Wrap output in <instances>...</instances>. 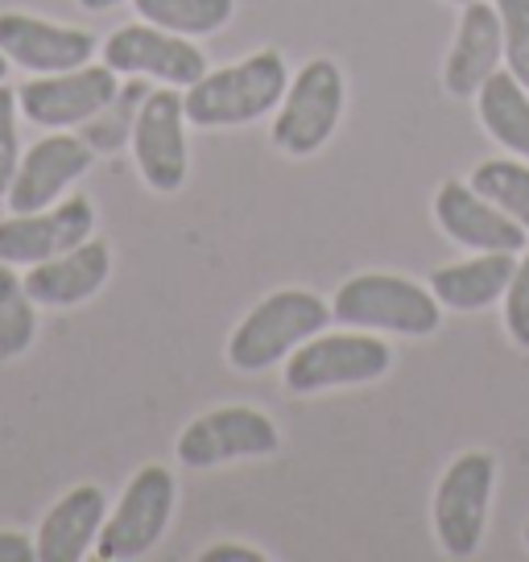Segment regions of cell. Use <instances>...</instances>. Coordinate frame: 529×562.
<instances>
[{
	"label": "cell",
	"instance_id": "obj_1",
	"mask_svg": "<svg viewBox=\"0 0 529 562\" xmlns=\"http://www.w3.org/2000/svg\"><path fill=\"white\" fill-rule=\"evenodd\" d=\"M285 88L290 70L282 54L257 50L232 67L207 70L199 83L182 91V104L194 128H236L261 121L264 112H278Z\"/></svg>",
	"mask_w": 529,
	"mask_h": 562
},
{
	"label": "cell",
	"instance_id": "obj_2",
	"mask_svg": "<svg viewBox=\"0 0 529 562\" xmlns=\"http://www.w3.org/2000/svg\"><path fill=\"white\" fill-rule=\"evenodd\" d=\"M331 318H339L344 327H360V331L423 339L439 331L442 302L435 299V290L397 278V273H356L336 290Z\"/></svg>",
	"mask_w": 529,
	"mask_h": 562
},
{
	"label": "cell",
	"instance_id": "obj_3",
	"mask_svg": "<svg viewBox=\"0 0 529 562\" xmlns=\"http://www.w3.org/2000/svg\"><path fill=\"white\" fill-rule=\"evenodd\" d=\"M331 306L311 290H278L248 311L228 339V364L236 372H264L311 335L327 331Z\"/></svg>",
	"mask_w": 529,
	"mask_h": 562
},
{
	"label": "cell",
	"instance_id": "obj_4",
	"mask_svg": "<svg viewBox=\"0 0 529 562\" xmlns=\"http://www.w3.org/2000/svg\"><path fill=\"white\" fill-rule=\"evenodd\" d=\"M393 364V348L372 331H318L306 344L285 356V389L311 397V393H327V389L344 385H369L381 381Z\"/></svg>",
	"mask_w": 529,
	"mask_h": 562
},
{
	"label": "cell",
	"instance_id": "obj_5",
	"mask_svg": "<svg viewBox=\"0 0 529 562\" xmlns=\"http://www.w3.org/2000/svg\"><path fill=\"white\" fill-rule=\"evenodd\" d=\"M496 492V459L488 451H463V456L442 472L430 505L435 538H439L447 559H472L484 542L488 526V505Z\"/></svg>",
	"mask_w": 529,
	"mask_h": 562
},
{
	"label": "cell",
	"instance_id": "obj_6",
	"mask_svg": "<svg viewBox=\"0 0 529 562\" xmlns=\"http://www.w3.org/2000/svg\"><path fill=\"white\" fill-rule=\"evenodd\" d=\"M344 116V70L331 58H311L290 79L278 116H273V145L290 158H311L323 149Z\"/></svg>",
	"mask_w": 529,
	"mask_h": 562
},
{
	"label": "cell",
	"instance_id": "obj_7",
	"mask_svg": "<svg viewBox=\"0 0 529 562\" xmlns=\"http://www.w3.org/2000/svg\"><path fill=\"white\" fill-rule=\"evenodd\" d=\"M178 484L175 475L166 472L161 463H149L128 480V488L121 492L116 509L108 513L104 529L95 538V554L104 562H128L149 554L161 542V533L170 526L175 513Z\"/></svg>",
	"mask_w": 529,
	"mask_h": 562
},
{
	"label": "cell",
	"instance_id": "obj_8",
	"mask_svg": "<svg viewBox=\"0 0 529 562\" xmlns=\"http://www.w3.org/2000/svg\"><path fill=\"white\" fill-rule=\"evenodd\" d=\"M282 447V435L269 414L252 409V405H220L207 409L178 435L175 456L182 468L191 472H207L232 459H257L273 456Z\"/></svg>",
	"mask_w": 529,
	"mask_h": 562
},
{
	"label": "cell",
	"instance_id": "obj_9",
	"mask_svg": "<svg viewBox=\"0 0 529 562\" xmlns=\"http://www.w3.org/2000/svg\"><path fill=\"white\" fill-rule=\"evenodd\" d=\"M133 158L145 187L158 194H175L187 182L191 154H187V104L182 88H149L137 124H133Z\"/></svg>",
	"mask_w": 529,
	"mask_h": 562
},
{
	"label": "cell",
	"instance_id": "obj_10",
	"mask_svg": "<svg viewBox=\"0 0 529 562\" xmlns=\"http://www.w3.org/2000/svg\"><path fill=\"white\" fill-rule=\"evenodd\" d=\"M104 67H112L116 75H137V79H158L166 88H191L207 75V54L194 46L191 37L158 30L149 21L137 25H121L116 34H108V42L100 46Z\"/></svg>",
	"mask_w": 529,
	"mask_h": 562
},
{
	"label": "cell",
	"instance_id": "obj_11",
	"mask_svg": "<svg viewBox=\"0 0 529 562\" xmlns=\"http://www.w3.org/2000/svg\"><path fill=\"white\" fill-rule=\"evenodd\" d=\"M121 91V79L112 67H75L58 70V75H34L18 88V108L25 121H34L37 128H79L88 124L100 108Z\"/></svg>",
	"mask_w": 529,
	"mask_h": 562
},
{
	"label": "cell",
	"instance_id": "obj_12",
	"mask_svg": "<svg viewBox=\"0 0 529 562\" xmlns=\"http://www.w3.org/2000/svg\"><path fill=\"white\" fill-rule=\"evenodd\" d=\"M91 232H95L91 199L71 194V199H58L54 207L21 211V215L0 220V261L30 269V265H42L67 248L83 245Z\"/></svg>",
	"mask_w": 529,
	"mask_h": 562
},
{
	"label": "cell",
	"instance_id": "obj_13",
	"mask_svg": "<svg viewBox=\"0 0 529 562\" xmlns=\"http://www.w3.org/2000/svg\"><path fill=\"white\" fill-rule=\"evenodd\" d=\"M91 161H95V149L88 140L75 137L71 128H58L50 137L34 140L30 149H21L18 175L4 191V203H9L13 215L54 207L75 178L88 175Z\"/></svg>",
	"mask_w": 529,
	"mask_h": 562
},
{
	"label": "cell",
	"instance_id": "obj_14",
	"mask_svg": "<svg viewBox=\"0 0 529 562\" xmlns=\"http://www.w3.org/2000/svg\"><path fill=\"white\" fill-rule=\"evenodd\" d=\"M95 50H100V42L88 30L42 21L34 13H18V9L0 13V54L30 75H58V70L88 67Z\"/></svg>",
	"mask_w": 529,
	"mask_h": 562
},
{
	"label": "cell",
	"instance_id": "obj_15",
	"mask_svg": "<svg viewBox=\"0 0 529 562\" xmlns=\"http://www.w3.org/2000/svg\"><path fill=\"white\" fill-rule=\"evenodd\" d=\"M435 220L442 236L476 252H521L529 245V232L463 178H447L435 191Z\"/></svg>",
	"mask_w": 529,
	"mask_h": 562
},
{
	"label": "cell",
	"instance_id": "obj_16",
	"mask_svg": "<svg viewBox=\"0 0 529 562\" xmlns=\"http://www.w3.org/2000/svg\"><path fill=\"white\" fill-rule=\"evenodd\" d=\"M108 273H112V248L108 240L88 236L83 245L67 248L50 261L30 265L25 290L37 302V311H71L104 290Z\"/></svg>",
	"mask_w": 529,
	"mask_h": 562
},
{
	"label": "cell",
	"instance_id": "obj_17",
	"mask_svg": "<svg viewBox=\"0 0 529 562\" xmlns=\"http://www.w3.org/2000/svg\"><path fill=\"white\" fill-rule=\"evenodd\" d=\"M500 58H505V37H500L496 4H488V0L463 4L455 46L442 63V88L451 91L455 100H472L484 88V79L493 70H500Z\"/></svg>",
	"mask_w": 529,
	"mask_h": 562
},
{
	"label": "cell",
	"instance_id": "obj_18",
	"mask_svg": "<svg viewBox=\"0 0 529 562\" xmlns=\"http://www.w3.org/2000/svg\"><path fill=\"white\" fill-rule=\"evenodd\" d=\"M108 521V496L100 484H75L50 505L37 526V562H79Z\"/></svg>",
	"mask_w": 529,
	"mask_h": 562
},
{
	"label": "cell",
	"instance_id": "obj_19",
	"mask_svg": "<svg viewBox=\"0 0 529 562\" xmlns=\"http://www.w3.org/2000/svg\"><path fill=\"white\" fill-rule=\"evenodd\" d=\"M513 269L517 252H476L472 261L442 265L430 278V290L447 311H488L496 299H505Z\"/></svg>",
	"mask_w": 529,
	"mask_h": 562
},
{
	"label": "cell",
	"instance_id": "obj_20",
	"mask_svg": "<svg viewBox=\"0 0 529 562\" xmlns=\"http://www.w3.org/2000/svg\"><path fill=\"white\" fill-rule=\"evenodd\" d=\"M484 133L505 145L513 158L529 161V88H521L509 70H493L476 91Z\"/></svg>",
	"mask_w": 529,
	"mask_h": 562
},
{
	"label": "cell",
	"instance_id": "obj_21",
	"mask_svg": "<svg viewBox=\"0 0 529 562\" xmlns=\"http://www.w3.org/2000/svg\"><path fill=\"white\" fill-rule=\"evenodd\" d=\"M142 21L182 37H212L236 13V0H133Z\"/></svg>",
	"mask_w": 529,
	"mask_h": 562
},
{
	"label": "cell",
	"instance_id": "obj_22",
	"mask_svg": "<svg viewBox=\"0 0 529 562\" xmlns=\"http://www.w3.org/2000/svg\"><path fill=\"white\" fill-rule=\"evenodd\" d=\"M37 335V302L25 290V278H18V265L0 261V364L18 360L30 351Z\"/></svg>",
	"mask_w": 529,
	"mask_h": 562
},
{
	"label": "cell",
	"instance_id": "obj_23",
	"mask_svg": "<svg viewBox=\"0 0 529 562\" xmlns=\"http://www.w3.org/2000/svg\"><path fill=\"white\" fill-rule=\"evenodd\" d=\"M145 95H149V83L133 75L88 124H79V137L88 140L95 154H116V149H124V145L133 140V124H137V112H142Z\"/></svg>",
	"mask_w": 529,
	"mask_h": 562
},
{
	"label": "cell",
	"instance_id": "obj_24",
	"mask_svg": "<svg viewBox=\"0 0 529 562\" xmlns=\"http://www.w3.org/2000/svg\"><path fill=\"white\" fill-rule=\"evenodd\" d=\"M488 203L513 215L529 232V161L526 158H488L468 178Z\"/></svg>",
	"mask_w": 529,
	"mask_h": 562
},
{
	"label": "cell",
	"instance_id": "obj_25",
	"mask_svg": "<svg viewBox=\"0 0 529 562\" xmlns=\"http://www.w3.org/2000/svg\"><path fill=\"white\" fill-rule=\"evenodd\" d=\"M505 37V70L529 88V0H493Z\"/></svg>",
	"mask_w": 529,
	"mask_h": 562
},
{
	"label": "cell",
	"instance_id": "obj_26",
	"mask_svg": "<svg viewBox=\"0 0 529 562\" xmlns=\"http://www.w3.org/2000/svg\"><path fill=\"white\" fill-rule=\"evenodd\" d=\"M18 88L0 83V199L9 191V182L18 175L21 161V137H18Z\"/></svg>",
	"mask_w": 529,
	"mask_h": 562
},
{
	"label": "cell",
	"instance_id": "obj_27",
	"mask_svg": "<svg viewBox=\"0 0 529 562\" xmlns=\"http://www.w3.org/2000/svg\"><path fill=\"white\" fill-rule=\"evenodd\" d=\"M505 327H509L513 344L529 351V257L517 261L505 290Z\"/></svg>",
	"mask_w": 529,
	"mask_h": 562
},
{
	"label": "cell",
	"instance_id": "obj_28",
	"mask_svg": "<svg viewBox=\"0 0 529 562\" xmlns=\"http://www.w3.org/2000/svg\"><path fill=\"white\" fill-rule=\"evenodd\" d=\"M34 559H37L34 538L13 533V529H0V562H34Z\"/></svg>",
	"mask_w": 529,
	"mask_h": 562
},
{
	"label": "cell",
	"instance_id": "obj_29",
	"mask_svg": "<svg viewBox=\"0 0 529 562\" xmlns=\"http://www.w3.org/2000/svg\"><path fill=\"white\" fill-rule=\"evenodd\" d=\"M199 562H264L261 550H252V546H232V542H220L212 550H203Z\"/></svg>",
	"mask_w": 529,
	"mask_h": 562
},
{
	"label": "cell",
	"instance_id": "obj_30",
	"mask_svg": "<svg viewBox=\"0 0 529 562\" xmlns=\"http://www.w3.org/2000/svg\"><path fill=\"white\" fill-rule=\"evenodd\" d=\"M88 13H108V9H116V4H124V0H79Z\"/></svg>",
	"mask_w": 529,
	"mask_h": 562
},
{
	"label": "cell",
	"instance_id": "obj_31",
	"mask_svg": "<svg viewBox=\"0 0 529 562\" xmlns=\"http://www.w3.org/2000/svg\"><path fill=\"white\" fill-rule=\"evenodd\" d=\"M9 67H13V63H9V58H4V54H0V83H4V79H9Z\"/></svg>",
	"mask_w": 529,
	"mask_h": 562
},
{
	"label": "cell",
	"instance_id": "obj_32",
	"mask_svg": "<svg viewBox=\"0 0 529 562\" xmlns=\"http://www.w3.org/2000/svg\"><path fill=\"white\" fill-rule=\"evenodd\" d=\"M447 4H459V9H463V4H472V0H447Z\"/></svg>",
	"mask_w": 529,
	"mask_h": 562
},
{
	"label": "cell",
	"instance_id": "obj_33",
	"mask_svg": "<svg viewBox=\"0 0 529 562\" xmlns=\"http://www.w3.org/2000/svg\"><path fill=\"white\" fill-rule=\"evenodd\" d=\"M526 550H529V526H526Z\"/></svg>",
	"mask_w": 529,
	"mask_h": 562
}]
</instances>
